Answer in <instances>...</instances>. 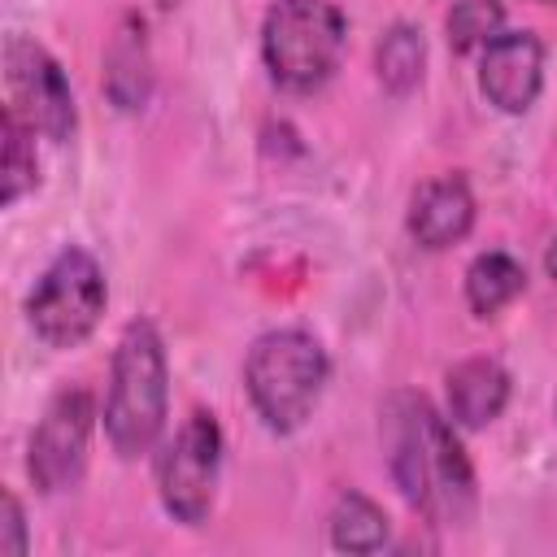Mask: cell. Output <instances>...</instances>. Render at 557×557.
Wrapping results in <instances>:
<instances>
[{
  "mask_svg": "<svg viewBox=\"0 0 557 557\" xmlns=\"http://www.w3.org/2000/svg\"><path fill=\"white\" fill-rule=\"evenodd\" d=\"M383 448L400 496L431 522H466L474 513V470L448 418L418 392H396L383 409Z\"/></svg>",
  "mask_w": 557,
  "mask_h": 557,
  "instance_id": "obj_1",
  "label": "cell"
},
{
  "mask_svg": "<svg viewBox=\"0 0 557 557\" xmlns=\"http://www.w3.org/2000/svg\"><path fill=\"white\" fill-rule=\"evenodd\" d=\"M170 409V370H165V344L148 318H135L117 348H113V374H109V400H104V435L117 457H139L157 444Z\"/></svg>",
  "mask_w": 557,
  "mask_h": 557,
  "instance_id": "obj_2",
  "label": "cell"
},
{
  "mask_svg": "<svg viewBox=\"0 0 557 557\" xmlns=\"http://www.w3.org/2000/svg\"><path fill=\"white\" fill-rule=\"evenodd\" d=\"M326 374H331L326 348L300 326L265 331L248 348V361H244L248 400H252L257 418L278 435L305 426V418L313 413V405L326 387Z\"/></svg>",
  "mask_w": 557,
  "mask_h": 557,
  "instance_id": "obj_3",
  "label": "cell"
},
{
  "mask_svg": "<svg viewBox=\"0 0 557 557\" xmlns=\"http://www.w3.org/2000/svg\"><path fill=\"white\" fill-rule=\"evenodd\" d=\"M348 17L331 0H278L261 26V57L278 87L318 91L344 61Z\"/></svg>",
  "mask_w": 557,
  "mask_h": 557,
  "instance_id": "obj_4",
  "label": "cell"
},
{
  "mask_svg": "<svg viewBox=\"0 0 557 557\" xmlns=\"http://www.w3.org/2000/svg\"><path fill=\"white\" fill-rule=\"evenodd\" d=\"M104 300L109 292L96 257L83 248H61L26 296V322L48 348H74L96 331Z\"/></svg>",
  "mask_w": 557,
  "mask_h": 557,
  "instance_id": "obj_5",
  "label": "cell"
},
{
  "mask_svg": "<svg viewBox=\"0 0 557 557\" xmlns=\"http://www.w3.org/2000/svg\"><path fill=\"white\" fill-rule=\"evenodd\" d=\"M218 466H222V431L213 422V413L196 409L178 435L161 448L157 457V487H161V505L196 527L209 518L213 509V487H218Z\"/></svg>",
  "mask_w": 557,
  "mask_h": 557,
  "instance_id": "obj_6",
  "label": "cell"
},
{
  "mask_svg": "<svg viewBox=\"0 0 557 557\" xmlns=\"http://www.w3.org/2000/svg\"><path fill=\"white\" fill-rule=\"evenodd\" d=\"M4 91L9 113H17L30 131L61 144L74 131V91L65 83V70L26 35H9L4 44Z\"/></svg>",
  "mask_w": 557,
  "mask_h": 557,
  "instance_id": "obj_7",
  "label": "cell"
},
{
  "mask_svg": "<svg viewBox=\"0 0 557 557\" xmlns=\"http://www.w3.org/2000/svg\"><path fill=\"white\" fill-rule=\"evenodd\" d=\"M91 422H96V405L87 387H61L39 426L30 431V448H26V470L30 483L39 492H65L78 483L83 466H87V440H91Z\"/></svg>",
  "mask_w": 557,
  "mask_h": 557,
  "instance_id": "obj_8",
  "label": "cell"
},
{
  "mask_svg": "<svg viewBox=\"0 0 557 557\" xmlns=\"http://www.w3.org/2000/svg\"><path fill=\"white\" fill-rule=\"evenodd\" d=\"M479 87L500 113H527L544 87V44L531 30H500L479 57Z\"/></svg>",
  "mask_w": 557,
  "mask_h": 557,
  "instance_id": "obj_9",
  "label": "cell"
},
{
  "mask_svg": "<svg viewBox=\"0 0 557 557\" xmlns=\"http://www.w3.org/2000/svg\"><path fill=\"white\" fill-rule=\"evenodd\" d=\"M474 226V191L461 174H444V178H431L418 187L413 205H409V235L440 252V248H453L470 235Z\"/></svg>",
  "mask_w": 557,
  "mask_h": 557,
  "instance_id": "obj_10",
  "label": "cell"
},
{
  "mask_svg": "<svg viewBox=\"0 0 557 557\" xmlns=\"http://www.w3.org/2000/svg\"><path fill=\"white\" fill-rule=\"evenodd\" d=\"M448 387V413L457 426H487L492 418H500L505 400H509V374L500 361L492 357H470L457 361L444 379Z\"/></svg>",
  "mask_w": 557,
  "mask_h": 557,
  "instance_id": "obj_11",
  "label": "cell"
},
{
  "mask_svg": "<svg viewBox=\"0 0 557 557\" xmlns=\"http://www.w3.org/2000/svg\"><path fill=\"white\" fill-rule=\"evenodd\" d=\"M104 87L113 96V104L122 109H144L148 87H152V70H148V44H144V22L126 17L122 30L109 44L104 57Z\"/></svg>",
  "mask_w": 557,
  "mask_h": 557,
  "instance_id": "obj_12",
  "label": "cell"
},
{
  "mask_svg": "<svg viewBox=\"0 0 557 557\" xmlns=\"http://www.w3.org/2000/svg\"><path fill=\"white\" fill-rule=\"evenodd\" d=\"M527 287V270L509 252H479L466 270V300L479 318L500 313L509 300H518Z\"/></svg>",
  "mask_w": 557,
  "mask_h": 557,
  "instance_id": "obj_13",
  "label": "cell"
},
{
  "mask_svg": "<svg viewBox=\"0 0 557 557\" xmlns=\"http://www.w3.org/2000/svg\"><path fill=\"white\" fill-rule=\"evenodd\" d=\"M374 65H379V83L392 96H405L422 83V65H426V44L422 30H413L409 22L387 26V35L374 48Z\"/></svg>",
  "mask_w": 557,
  "mask_h": 557,
  "instance_id": "obj_14",
  "label": "cell"
},
{
  "mask_svg": "<svg viewBox=\"0 0 557 557\" xmlns=\"http://www.w3.org/2000/svg\"><path fill=\"white\" fill-rule=\"evenodd\" d=\"M331 544L339 553H374L387 544V513L361 496V492H344L331 509Z\"/></svg>",
  "mask_w": 557,
  "mask_h": 557,
  "instance_id": "obj_15",
  "label": "cell"
},
{
  "mask_svg": "<svg viewBox=\"0 0 557 557\" xmlns=\"http://www.w3.org/2000/svg\"><path fill=\"white\" fill-rule=\"evenodd\" d=\"M4 187H0V205H17L35 183H39V161H35V144H30V126L4 109Z\"/></svg>",
  "mask_w": 557,
  "mask_h": 557,
  "instance_id": "obj_16",
  "label": "cell"
},
{
  "mask_svg": "<svg viewBox=\"0 0 557 557\" xmlns=\"http://www.w3.org/2000/svg\"><path fill=\"white\" fill-rule=\"evenodd\" d=\"M453 52H474L487 48L505 30V4L500 0H457L444 17Z\"/></svg>",
  "mask_w": 557,
  "mask_h": 557,
  "instance_id": "obj_17",
  "label": "cell"
},
{
  "mask_svg": "<svg viewBox=\"0 0 557 557\" xmlns=\"http://www.w3.org/2000/svg\"><path fill=\"white\" fill-rule=\"evenodd\" d=\"M0 553H9V557H22V553H26V518H22V505H17V496H13V492H4Z\"/></svg>",
  "mask_w": 557,
  "mask_h": 557,
  "instance_id": "obj_18",
  "label": "cell"
},
{
  "mask_svg": "<svg viewBox=\"0 0 557 557\" xmlns=\"http://www.w3.org/2000/svg\"><path fill=\"white\" fill-rule=\"evenodd\" d=\"M544 270H548V274H553V278H557V244H553V248H548V252H544Z\"/></svg>",
  "mask_w": 557,
  "mask_h": 557,
  "instance_id": "obj_19",
  "label": "cell"
},
{
  "mask_svg": "<svg viewBox=\"0 0 557 557\" xmlns=\"http://www.w3.org/2000/svg\"><path fill=\"white\" fill-rule=\"evenodd\" d=\"M540 4H557V0H540Z\"/></svg>",
  "mask_w": 557,
  "mask_h": 557,
  "instance_id": "obj_20",
  "label": "cell"
},
{
  "mask_svg": "<svg viewBox=\"0 0 557 557\" xmlns=\"http://www.w3.org/2000/svg\"><path fill=\"white\" fill-rule=\"evenodd\" d=\"M161 4H174V0H161Z\"/></svg>",
  "mask_w": 557,
  "mask_h": 557,
  "instance_id": "obj_21",
  "label": "cell"
}]
</instances>
